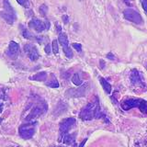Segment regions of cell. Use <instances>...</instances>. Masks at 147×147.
<instances>
[{
  "instance_id": "cell-14",
  "label": "cell",
  "mask_w": 147,
  "mask_h": 147,
  "mask_svg": "<svg viewBox=\"0 0 147 147\" xmlns=\"http://www.w3.org/2000/svg\"><path fill=\"white\" fill-rule=\"evenodd\" d=\"M47 78H48L47 73L46 72H40V73L35 74L34 76H30V79L33 80V81H38V82H45V81H47Z\"/></svg>"
},
{
  "instance_id": "cell-8",
  "label": "cell",
  "mask_w": 147,
  "mask_h": 147,
  "mask_svg": "<svg viewBox=\"0 0 147 147\" xmlns=\"http://www.w3.org/2000/svg\"><path fill=\"white\" fill-rule=\"evenodd\" d=\"M123 15H124V18H125L127 20L133 22V23H135V24H138V25L142 24V21H144L140 14L132 8H126L125 10L123 11Z\"/></svg>"
},
{
  "instance_id": "cell-23",
  "label": "cell",
  "mask_w": 147,
  "mask_h": 147,
  "mask_svg": "<svg viewBox=\"0 0 147 147\" xmlns=\"http://www.w3.org/2000/svg\"><path fill=\"white\" fill-rule=\"evenodd\" d=\"M141 3H142V8H144V10L147 14V0H141Z\"/></svg>"
},
{
  "instance_id": "cell-16",
  "label": "cell",
  "mask_w": 147,
  "mask_h": 147,
  "mask_svg": "<svg viewBox=\"0 0 147 147\" xmlns=\"http://www.w3.org/2000/svg\"><path fill=\"white\" fill-rule=\"evenodd\" d=\"M99 83L101 84V86H102L103 89L105 90L106 93L110 94V92H111V85H110L109 83L103 77H99Z\"/></svg>"
},
{
  "instance_id": "cell-6",
  "label": "cell",
  "mask_w": 147,
  "mask_h": 147,
  "mask_svg": "<svg viewBox=\"0 0 147 147\" xmlns=\"http://www.w3.org/2000/svg\"><path fill=\"white\" fill-rule=\"evenodd\" d=\"M76 119L75 118H66L63 119L59 124V130H60V137L63 136L69 133L71 129L75 126Z\"/></svg>"
},
{
  "instance_id": "cell-25",
  "label": "cell",
  "mask_w": 147,
  "mask_h": 147,
  "mask_svg": "<svg viewBox=\"0 0 147 147\" xmlns=\"http://www.w3.org/2000/svg\"><path fill=\"white\" fill-rule=\"evenodd\" d=\"M44 51H45V53H47V54H50L51 52H52V49H51V45L50 44H47L45 46V48H44Z\"/></svg>"
},
{
  "instance_id": "cell-20",
  "label": "cell",
  "mask_w": 147,
  "mask_h": 147,
  "mask_svg": "<svg viewBox=\"0 0 147 147\" xmlns=\"http://www.w3.org/2000/svg\"><path fill=\"white\" fill-rule=\"evenodd\" d=\"M5 107V100L3 96H0V114L3 112V109ZM0 123H1V118H0Z\"/></svg>"
},
{
  "instance_id": "cell-4",
  "label": "cell",
  "mask_w": 147,
  "mask_h": 147,
  "mask_svg": "<svg viewBox=\"0 0 147 147\" xmlns=\"http://www.w3.org/2000/svg\"><path fill=\"white\" fill-rule=\"evenodd\" d=\"M1 16L8 24H13L16 20V13L8 0H4V10L0 12Z\"/></svg>"
},
{
  "instance_id": "cell-27",
  "label": "cell",
  "mask_w": 147,
  "mask_h": 147,
  "mask_svg": "<svg viewBox=\"0 0 147 147\" xmlns=\"http://www.w3.org/2000/svg\"><path fill=\"white\" fill-rule=\"evenodd\" d=\"M86 140H87V139H84V140H83V142H82L81 144H79V146H78V147H84L85 144H86Z\"/></svg>"
},
{
  "instance_id": "cell-2",
  "label": "cell",
  "mask_w": 147,
  "mask_h": 147,
  "mask_svg": "<svg viewBox=\"0 0 147 147\" xmlns=\"http://www.w3.org/2000/svg\"><path fill=\"white\" fill-rule=\"evenodd\" d=\"M27 115L25 116V119L28 121H31L35 119H38L42 116L47 111V104L43 100H37L32 102L29 106V109L26 110Z\"/></svg>"
},
{
  "instance_id": "cell-3",
  "label": "cell",
  "mask_w": 147,
  "mask_h": 147,
  "mask_svg": "<svg viewBox=\"0 0 147 147\" xmlns=\"http://www.w3.org/2000/svg\"><path fill=\"white\" fill-rule=\"evenodd\" d=\"M121 107L123 110H129L133 108H138L141 112L147 114V101L142 98H128L122 101Z\"/></svg>"
},
{
  "instance_id": "cell-15",
  "label": "cell",
  "mask_w": 147,
  "mask_h": 147,
  "mask_svg": "<svg viewBox=\"0 0 147 147\" xmlns=\"http://www.w3.org/2000/svg\"><path fill=\"white\" fill-rule=\"evenodd\" d=\"M45 84H46V86L52 87V88H58L59 87V82L57 80L56 76H55L53 74L51 75V78L48 81H46Z\"/></svg>"
},
{
  "instance_id": "cell-11",
  "label": "cell",
  "mask_w": 147,
  "mask_h": 147,
  "mask_svg": "<svg viewBox=\"0 0 147 147\" xmlns=\"http://www.w3.org/2000/svg\"><path fill=\"white\" fill-rule=\"evenodd\" d=\"M24 52L27 54V56L30 59V61L32 62H35L37 60L39 59L40 57V53H39V51L37 49V47L33 44H25L24 45Z\"/></svg>"
},
{
  "instance_id": "cell-7",
  "label": "cell",
  "mask_w": 147,
  "mask_h": 147,
  "mask_svg": "<svg viewBox=\"0 0 147 147\" xmlns=\"http://www.w3.org/2000/svg\"><path fill=\"white\" fill-rule=\"evenodd\" d=\"M29 27L30 29L34 30L36 32H42L43 30H48L50 28V23L49 21H42L39 20V18H32V20L29 22Z\"/></svg>"
},
{
  "instance_id": "cell-29",
  "label": "cell",
  "mask_w": 147,
  "mask_h": 147,
  "mask_svg": "<svg viewBox=\"0 0 147 147\" xmlns=\"http://www.w3.org/2000/svg\"><path fill=\"white\" fill-rule=\"evenodd\" d=\"M79 1H82V0H79Z\"/></svg>"
},
{
  "instance_id": "cell-9",
  "label": "cell",
  "mask_w": 147,
  "mask_h": 147,
  "mask_svg": "<svg viewBox=\"0 0 147 147\" xmlns=\"http://www.w3.org/2000/svg\"><path fill=\"white\" fill-rule=\"evenodd\" d=\"M58 40L60 44L62 45L63 47V53L65 54V56L67 58H72L74 56V53L72 52V50L70 48V46H69V41H68V38L65 33H60L59 34V38H58Z\"/></svg>"
},
{
  "instance_id": "cell-19",
  "label": "cell",
  "mask_w": 147,
  "mask_h": 147,
  "mask_svg": "<svg viewBox=\"0 0 147 147\" xmlns=\"http://www.w3.org/2000/svg\"><path fill=\"white\" fill-rule=\"evenodd\" d=\"M52 47H53V53H54V54H58V53H59L58 40H53Z\"/></svg>"
},
{
  "instance_id": "cell-10",
  "label": "cell",
  "mask_w": 147,
  "mask_h": 147,
  "mask_svg": "<svg viewBox=\"0 0 147 147\" xmlns=\"http://www.w3.org/2000/svg\"><path fill=\"white\" fill-rule=\"evenodd\" d=\"M88 85L85 84L81 86H79L78 88H70L66 91L65 95L67 96H71V98H77V96H84L86 95L87 91H88Z\"/></svg>"
},
{
  "instance_id": "cell-5",
  "label": "cell",
  "mask_w": 147,
  "mask_h": 147,
  "mask_svg": "<svg viewBox=\"0 0 147 147\" xmlns=\"http://www.w3.org/2000/svg\"><path fill=\"white\" fill-rule=\"evenodd\" d=\"M36 131V123L35 122H30L26 124H22L18 128V133L22 139L29 140L33 137Z\"/></svg>"
},
{
  "instance_id": "cell-28",
  "label": "cell",
  "mask_w": 147,
  "mask_h": 147,
  "mask_svg": "<svg viewBox=\"0 0 147 147\" xmlns=\"http://www.w3.org/2000/svg\"><path fill=\"white\" fill-rule=\"evenodd\" d=\"M63 21H64V23H65V24H66V23L68 22V18H67V16L64 15V16L63 17Z\"/></svg>"
},
{
  "instance_id": "cell-21",
  "label": "cell",
  "mask_w": 147,
  "mask_h": 147,
  "mask_svg": "<svg viewBox=\"0 0 147 147\" xmlns=\"http://www.w3.org/2000/svg\"><path fill=\"white\" fill-rule=\"evenodd\" d=\"M47 7L45 6V5H41L40 6V14L42 16H45L46 15V12H47Z\"/></svg>"
},
{
  "instance_id": "cell-13",
  "label": "cell",
  "mask_w": 147,
  "mask_h": 147,
  "mask_svg": "<svg viewBox=\"0 0 147 147\" xmlns=\"http://www.w3.org/2000/svg\"><path fill=\"white\" fill-rule=\"evenodd\" d=\"M20 53V45L15 41H10L8 45V48L7 50V54L9 58L16 59Z\"/></svg>"
},
{
  "instance_id": "cell-1",
  "label": "cell",
  "mask_w": 147,
  "mask_h": 147,
  "mask_svg": "<svg viewBox=\"0 0 147 147\" xmlns=\"http://www.w3.org/2000/svg\"><path fill=\"white\" fill-rule=\"evenodd\" d=\"M104 115L101 111L99 101L98 98H95V100L91 101L84 107L79 113V118L83 121H91L93 119H100Z\"/></svg>"
},
{
  "instance_id": "cell-12",
  "label": "cell",
  "mask_w": 147,
  "mask_h": 147,
  "mask_svg": "<svg viewBox=\"0 0 147 147\" xmlns=\"http://www.w3.org/2000/svg\"><path fill=\"white\" fill-rule=\"evenodd\" d=\"M131 82L134 86L145 87L146 88V86H145L144 78H142V76L141 75V73L139 71L136 70V69H133L131 73Z\"/></svg>"
},
{
  "instance_id": "cell-18",
  "label": "cell",
  "mask_w": 147,
  "mask_h": 147,
  "mask_svg": "<svg viewBox=\"0 0 147 147\" xmlns=\"http://www.w3.org/2000/svg\"><path fill=\"white\" fill-rule=\"evenodd\" d=\"M72 82L75 84L76 86H80L82 85V79H81V77H80V74H78V73H76L75 75H74L73 78H72Z\"/></svg>"
},
{
  "instance_id": "cell-17",
  "label": "cell",
  "mask_w": 147,
  "mask_h": 147,
  "mask_svg": "<svg viewBox=\"0 0 147 147\" xmlns=\"http://www.w3.org/2000/svg\"><path fill=\"white\" fill-rule=\"evenodd\" d=\"M21 33H22L23 37H24V38H26V39H28V40H39V41H40V40H39L38 37H37V36H34L32 33H30V30H27V29H25L24 27H22Z\"/></svg>"
},
{
  "instance_id": "cell-24",
  "label": "cell",
  "mask_w": 147,
  "mask_h": 147,
  "mask_svg": "<svg viewBox=\"0 0 147 147\" xmlns=\"http://www.w3.org/2000/svg\"><path fill=\"white\" fill-rule=\"evenodd\" d=\"M17 2L20 4V5H21V6H23V7H28V1L27 0H17Z\"/></svg>"
},
{
  "instance_id": "cell-26",
  "label": "cell",
  "mask_w": 147,
  "mask_h": 147,
  "mask_svg": "<svg viewBox=\"0 0 147 147\" xmlns=\"http://www.w3.org/2000/svg\"><path fill=\"white\" fill-rule=\"evenodd\" d=\"M107 57H108V59H109V60H114V59H115V56H114V55L112 54V53H108Z\"/></svg>"
},
{
  "instance_id": "cell-22",
  "label": "cell",
  "mask_w": 147,
  "mask_h": 147,
  "mask_svg": "<svg viewBox=\"0 0 147 147\" xmlns=\"http://www.w3.org/2000/svg\"><path fill=\"white\" fill-rule=\"evenodd\" d=\"M72 46L77 51V52H79V53L82 52V45H81L80 43H76V42H74V43L72 44Z\"/></svg>"
}]
</instances>
